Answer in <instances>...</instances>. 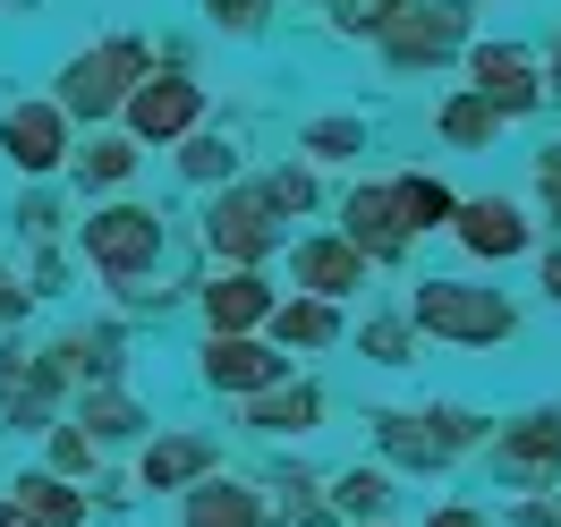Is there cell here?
I'll return each mask as SVG.
<instances>
[{
  "label": "cell",
  "instance_id": "5bb4252c",
  "mask_svg": "<svg viewBox=\"0 0 561 527\" xmlns=\"http://www.w3.org/2000/svg\"><path fill=\"white\" fill-rule=\"evenodd\" d=\"M280 375H298V366H289L264 332H239V341H230V332H205V341H196V383H205L213 400H230V409L255 400V391H273Z\"/></svg>",
  "mask_w": 561,
  "mask_h": 527
},
{
  "label": "cell",
  "instance_id": "4fadbf2b",
  "mask_svg": "<svg viewBox=\"0 0 561 527\" xmlns=\"http://www.w3.org/2000/svg\"><path fill=\"white\" fill-rule=\"evenodd\" d=\"M332 213H341L332 230H341V239H350L357 255H366V273H400V264L417 255L409 221H400V205H391V179H350Z\"/></svg>",
  "mask_w": 561,
  "mask_h": 527
},
{
  "label": "cell",
  "instance_id": "7bdbcfd3",
  "mask_svg": "<svg viewBox=\"0 0 561 527\" xmlns=\"http://www.w3.org/2000/svg\"><path fill=\"white\" fill-rule=\"evenodd\" d=\"M128 502H137V485H128V477H103V493H94V511H128Z\"/></svg>",
  "mask_w": 561,
  "mask_h": 527
},
{
  "label": "cell",
  "instance_id": "603a6c76",
  "mask_svg": "<svg viewBox=\"0 0 561 527\" xmlns=\"http://www.w3.org/2000/svg\"><path fill=\"white\" fill-rule=\"evenodd\" d=\"M323 502H332V527L400 519V477H391L383 459H357V468H332V477H323Z\"/></svg>",
  "mask_w": 561,
  "mask_h": 527
},
{
  "label": "cell",
  "instance_id": "e0dca14e",
  "mask_svg": "<svg viewBox=\"0 0 561 527\" xmlns=\"http://www.w3.org/2000/svg\"><path fill=\"white\" fill-rule=\"evenodd\" d=\"M280 264H289V289H298V298H323V307H350V298H366V282H375L366 255H357L341 230H298Z\"/></svg>",
  "mask_w": 561,
  "mask_h": 527
},
{
  "label": "cell",
  "instance_id": "4316f807",
  "mask_svg": "<svg viewBox=\"0 0 561 527\" xmlns=\"http://www.w3.org/2000/svg\"><path fill=\"white\" fill-rule=\"evenodd\" d=\"M255 485L273 493V519L280 527H332V502H323V477H316V468H298V459H264V468H255Z\"/></svg>",
  "mask_w": 561,
  "mask_h": 527
},
{
  "label": "cell",
  "instance_id": "ac0fdd59",
  "mask_svg": "<svg viewBox=\"0 0 561 527\" xmlns=\"http://www.w3.org/2000/svg\"><path fill=\"white\" fill-rule=\"evenodd\" d=\"M137 171H145V145L128 137V128H85L77 153H69V171H60V187L111 205V196H137Z\"/></svg>",
  "mask_w": 561,
  "mask_h": 527
},
{
  "label": "cell",
  "instance_id": "ffe728a7",
  "mask_svg": "<svg viewBox=\"0 0 561 527\" xmlns=\"http://www.w3.org/2000/svg\"><path fill=\"white\" fill-rule=\"evenodd\" d=\"M69 425L111 459V451H137V443H145L162 417L137 400V383H103V391H77V400H69Z\"/></svg>",
  "mask_w": 561,
  "mask_h": 527
},
{
  "label": "cell",
  "instance_id": "3957f363",
  "mask_svg": "<svg viewBox=\"0 0 561 527\" xmlns=\"http://www.w3.org/2000/svg\"><path fill=\"white\" fill-rule=\"evenodd\" d=\"M145 77H153V43L111 26V35L77 43L69 60L51 69V103H60V119H69L77 137L85 128H119V111H128V94H137Z\"/></svg>",
  "mask_w": 561,
  "mask_h": 527
},
{
  "label": "cell",
  "instance_id": "277c9868",
  "mask_svg": "<svg viewBox=\"0 0 561 527\" xmlns=\"http://www.w3.org/2000/svg\"><path fill=\"white\" fill-rule=\"evenodd\" d=\"M196 239H205L213 273H264V264H280V255H289V239H298V230L264 205V187H255V179H239V187L205 196Z\"/></svg>",
  "mask_w": 561,
  "mask_h": 527
},
{
  "label": "cell",
  "instance_id": "ee69618b",
  "mask_svg": "<svg viewBox=\"0 0 561 527\" xmlns=\"http://www.w3.org/2000/svg\"><path fill=\"white\" fill-rule=\"evenodd\" d=\"M0 527H35V519H26V511H18V502H9V493H0Z\"/></svg>",
  "mask_w": 561,
  "mask_h": 527
},
{
  "label": "cell",
  "instance_id": "f6af8a7d",
  "mask_svg": "<svg viewBox=\"0 0 561 527\" xmlns=\"http://www.w3.org/2000/svg\"><path fill=\"white\" fill-rule=\"evenodd\" d=\"M0 9H9V18H26V9H43V0H0Z\"/></svg>",
  "mask_w": 561,
  "mask_h": 527
},
{
  "label": "cell",
  "instance_id": "f1b7e54d",
  "mask_svg": "<svg viewBox=\"0 0 561 527\" xmlns=\"http://www.w3.org/2000/svg\"><path fill=\"white\" fill-rule=\"evenodd\" d=\"M391 205H400V221H409V239H434V230H451L459 187L443 171H391Z\"/></svg>",
  "mask_w": 561,
  "mask_h": 527
},
{
  "label": "cell",
  "instance_id": "4dcf8cb0",
  "mask_svg": "<svg viewBox=\"0 0 561 527\" xmlns=\"http://www.w3.org/2000/svg\"><path fill=\"white\" fill-rule=\"evenodd\" d=\"M434 145H451V153H493V145H502V119H493L468 85H451V94L434 103Z\"/></svg>",
  "mask_w": 561,
  "mask_h": 527
},
{
  "label": "cell",
  "instance_id": "836d02e7",
  "mask_svg": "<svg viewBox=\"0 0 561 527\" xmlns=\"http://www.w3.org/2000/svg\"><path fill=\"white\" fill-rule=\"evenodd\" d=\"M196 18H205L213 43H264L280 18V0H196Z\"/></svg>",
  "mask_w": 561,
  "mask_h": 527
},
{
  "label": "cell",
  "instance_id": "9c48e42d",
  "mask_svg": "<svg viewBox=\"0 0 561 527\" xmlns=\"http://www.w3.org/2000/svg\"><path fill=\"white\" fill-rule=\"evenodd\" d=\"M119 128H128L145 153H171V145H187L196 128H213V85L205 77H179V69H153L137 94H128Z\"/></svg>",
  "mask_w": 561,
  "mask_h": 527
},
{
  "label": "cell",
  "instance_id": "52a82bcc",
  "mask_svg": "<svg viewBox=\"0 0 561 527\" xmlns=\"http://www.w3.org/2000/svg\"><path fill=\"white\" fill-rule=\"evenodd\" d=\"M459 69H468V94H477L502 128H527L536 111H553L545 103V60H536V43H519V35H477Z\"/></svg>",
  "mask_w": 561,
  "mask_h": 527
},
{
  "label": "cell",
  "instance_id": "f546056e",
  "mask_svg": "<svg viewBox=\"0 0 561 527\" xmlns=\"http://www.w3.org/2000/svg\"><path fill=\"white\" fill-rule=\"evenodd\" d=\"M350 350L366 357V366H391V375H400V366L425 357V341H417V323L400 316V307H366V316L350 323Z\"/></svg>",
  "mask_w": 561,
  "mask_h": 527
},
{
  "label": "cell",
  "instance_id": "e575fe53",
  "mask_svg": "<svg viewBox=\"0 0 561 527\" xmlns=\"http://www.w3.org/2000/svg\"><path fill=\"white\" fill-rule=\"evenodd\" d=\"M43 468H51L60 485H85V493H94V477H103V451H94V443H85L69 417H60L51 434H43Z\"/></svg>",
  "mask_w": 561,
  "mask_h": 527
},
{
  "label": "cell",
  "instance_id": "bcb514c9",
  "mask_svg": "<svg viewBox=\"0 0 561 527\" xmlns=\"http://www.w3.org/2000/svg\"><path fill=\"white\" fill-rule=\"evenodd\" d=\"M307 9H332V0H307Z\"/></svg>",
  "mask_w": 561,
  "mask_h": 527
},
{
  "label": "cell",
  "instance_id": "d4e9b609",
  "mask_svg": "<svg viewBox=\"0 0 561 527\" xmlns=\"http://www.w3.org/2000/svg\"><path fill=\"white\" fill-rule=\"evenodd\" d=\"M171 171L196 187V196H221V187H239L247 179V145L230 128H196L187 145H171Z\"/></svg>",
  "mask_w": 561,
  "mask_h": 527
},
{
  "label": "cell",
  "instance_id": "8992f818",
  "mask_svg": "<svg viewBox=\"0 0 561 527\" xmlns=\"http://www.w3.org/2000/svg\"><path fill=\"white\" fill-rule=\"evenodd\" d=\"M485 477L511 493V502L561 485V400H536V409H519V417H493Z\"/></svg>",
  "mask_w": 561,
  "mask_h": 527
},
{
  "label": "cell",
  "instance_id": "8fae6325",
  "mask_svg": "<svg viewBox=\"0 0 561 527\" xmlns=\"http://www.w3.org/2000/svg\"><path fill=\"white\" fill-rule=\"evenodd\" d=\"M213 468H221V434H213V425H153L137 451H128V485H137V502L145 493H153V502L171 493L179 502V493L205 485Z\"/></svg>",
  "mask_w": 561,
  "mask_h": 527
},
{
  "label": "cell",
  "instance_id": "5b68a950",
  "mask_svg": "<svg viewBox=\"0 0 561 527\" xmlns=\"http://www.w3.org/2000/svg\"><path fill=\"white\" fill-rule=\"evenodd\" d=\"M468 43H477V0H400L375 35V60L391 77H434L468 60Z\"/></svg>",
  "mask_w": 561,
  "mask_h": 527
},
{
  "label": "cell",
  "instance_id": "7a4b0ae2",
  "mask_svg": "<svg viewBox=\"0 0 561 527\" xmlns=\"http://www.w3.org/2000/svg\"><path fill=\"white\" fill-rule=\"evenodd\" d=\"M69 247H77V264H85L111 298H128V289H145L153 273H162V255H171V221H162V205H145V196H111V205L77 213Z\"/></svg>",
  "mask_w": 561,
  "mask_h": 527
},
{
  "label": "cell",
  "instance_id": "7dc6e473",
  "mask_svg": "<svg viewBox=\"0 0 561 527\" xmlns=\"http://www.w3.org/2000/svg\"><path fill=\"white\" fill-rule=\"evenodd\" d=\"M375 527H400V519H375Z\"/></svg>",
  "mask_w": 561,
  "mask_h": 527
},
{
  "label": "cell",
  "instance_id": "d6a6232c",
  "mask_svg": "<svg viewBox=\"0 0 561 527\" xmlns=\"http://www.w3.org/2000/svg\"><path fill=\"white\" fill-rule=\"evenodd\" d=\"M255 187H264V205H273L280 221H307V213L323 205V171H307L298 153H280L273 171H255Z\"/></svg>",
  "mask_w": 561,
  "mask_h": 527
},
{
  "label": "cell",
  "instance_id": "44dd1931",
  "mask_svg": "<svg viewBox=\"0 0 561 527\" xmlns=\"http://www.w3.org/2000/svg\"><path fill=\"white\" fill-rule=\"evenodd\" d=\"M179 527H280V519H273V493L247 468H213L196 493H179Z\"/></svg>",
  "mask_w": 561,
  "mask_h": 527
},
{
  "label": "cell",
  "instance_id": "60d3db41",
  "mask_svg": "<svg viewBox=\"0 0 561 527\" xmlns=\"http://www.w3.org/2000/svg\"><path fill=\"white\" fill-rule=\"evenodd\" d=\"M536 289H545V307H561V239L536 247Z\"/></svg>",
  "mask_w": 561,
  "mask_h": 527
},
{
  "label": "cell",
  "instance_id": "30bf717a",
  "mask_svg": "<svg viewBox=\"0 0 561 527\" xmlns=\"http://www.w3.org/2000/svg\"><path fill=\"white\" fill-rule=\"evenodd\" d=\"M69 153H77V128L60 119L51 94H9L0 103V162L26 179V187H51V179L69 171Z\"/></svg>",
  "mask_w": 561,
  "mask_h": 527
},
{
  "label": "cell",
  "instance_id": "f35d334b",
  "mask_svg": "<svg viewBox=\"0 0 561 527\" xmlns=\"http://www.w3.org/2000/svg\"><path fill=\"white\" fill-rule=\"evenodd\" d=\"M502 527H561V485H553V493H519V502H502Z\"/></svg>",
  "mask_w": 561,
  "mask_h": 527
},
{
  "label": "cell",
  "instance_id": "1f68e13d",
  "mask_svg": "<svg viewBox=\"0 0 561 527\" xmlns=\"http://www.w3.org/2000/svg\"><path fill=\"white\" fill-rule=\"evenodd\" d=\"M9 230H18L26 247H60V239L77 230V221H69V187H60V179H51V187H18Z\"/></svg>",
  "mask_w": 561,
  "mask_h": 527
},
{
  "label": "cell",
  "instance_id": "74e56055",
  "mask_svg": "<svg viewBox=\"0 0 561 527\" xmlns=\"http://www.w3.org/2000/svg\"><path fill=\"white\" fill-rule=\"evenodd\" d=\"M26 316H35V298H26V273H18V255L0 247V341H9V332H26Z\"/></svg>",
  "mask_w": 561,
  "mask_h": 527
},
{
  "label": "cell",
  "instance_id": "cb8c5ba5",
  "mask_svg": "<svg viewBox=\"0 0 561 527\" xmlns=\"http://www.w3.org/2000/svg\"><path fill=\"white\" fill-rule=\"evenodd\" d=\"M366 153H375L366 111H307V119H298V162H307V171H350Z\"/></svg>",
  "mask_w": 561,
  "mask_h": 527
},
{
  "label": "cell",
  "instance_id": "b9f144b4",
  "mask_svg": "<svg viewBox=\"0 0 561 527\" xmlns=\"http://www.w3.org/2000/svg\"><path fill=\"white\" fill-rule=\"evenodd\" d=\"M536 60H545V103H561V26L545 35V51H536Z\"/></svg>",
  "mask_w": 561,
  "mask_h": 527
},
{
  "label": "cell",
  "instance_id": "7c38bea8",
  "mask_svg": "<svg viewBox=\"0 0 561 527\" xmlns=\"http://www.w3.org/2000/svg\"><path fill=\"white\" fill-rule=\"evenodd\" d=\"M43 350V366H51V383L69 391H103V383H128V350H137V332L119 316H103V323H60L51 341H35Z\"/></svg>",
  "mask_w": 561,
  "mask_h": 527
},
{
  "label": "cell",
  "instance_id": "ab89813d",
  "mask_svg": "<svg viewBox=\"0 0 561 527\" xmlns=\"http://www.w3.org/2000/svg\"><path fill=\"white\" fill-rule=\"evenodd\" d=\"M417 527H502V519H493L485 502H459V493H443V502H425Z\"/></svg>",
  "mask_w": 561,
  "mask_h": 527
},
{
  "label": "cell",
  "instance_id": "484cf974",
  "mask_svg": "<svg viewBox=\"0 0 561 527\" xmlns=\"http://www.w3.org/2000/svg\"><path fill=\"white\" fill-rule=\"evenodd\" d=\"M366 434H375V451H383V468L400 477H451L443 459H434V434H425V417L417 409H366Z\"/></svg>",
  "mask_w": 561,
  "mask_h": 527
},
{
  "label": "cell",
  "instance_id": "8d00e7d4",
  "mask_svg": "<svg viewBox=\"0 0 561 527\" xmlns=\"http://www.w3.org/2000/svg\"><path fill=\"white\" fill-rule=\"evenodd\" d=\"M519 205H527V213H536V221H545V230L561 239V137L527 153V196H519Z\"/></svg>",
  "mask_w": 561,
  "mask_h": 527
},
{
  "label": "cell",
  "instance_id": "d590c367",
  "mask_svg": "<svg viewBox=\"0 0 561 527\" xmlns=\"http://www.w3.org/2000/svg\"><path fill=\"white\" fill-rule=\"evenodd\" d=\"M18 273H26V298L51 307V298H69V282H77V247L69 239H60V247H26V255H18Z\"/></svg>",
  "mask_w": 561,
  "mask_h": 527
},
{
  "label": "cell",
  "instance_id": "d6986e66",
  "mask_svg": "<svg viewBox=\"0 0 561 527\" xmlns=\"http://www.w3.org/2000/svg\"><path fill=\"white\" fill-rule=\"evenodd\" d=\"M187 307L205 316V332H264L273 323V307H280V289H273V273H196V289H187Z\"/></svg>",
  "mask_w": 561,
  "mask_h": 527
},
{
  "label": "cell",
  "instance_id": "2e32d148",
  "mask_svg": "<svg viewBox=\"0 0 561 527\" xmlns=\"http://www.w3.org/2000/svg\"><path fill=\"white\" fill-rule=\"evenodd\" d=\"M239 417V434H255V443H307V434H323V417H332V391H323V375H280L273 391H255V400H239L230 409Z\"/></svg>",
  "mask_w": 561,
  "mask_h": 527
},
{
  "label": "cell",
  "instance_id": "9a60e30c",
  "mask_svg": "<svg viewBox=\"0 0 561 527\" xmlns=\"http://www.w3.org/2000/svg\"><path fill=\"white\" fill-rule=\"evenodd\" d=\"M69 417V391L51 383V366H43L35 341H0V425L9 434H51V425Z\"/></svg>",
  "mask_w": 561,
  "mask_h": 527
},
{
  "label": "cell",
  "instance_id": "6da1fadb",
  "mask_svg": "<svg viewBox=\"0 0 561 527\" xmlns=\"http://www.w3.org/2000/svg\"><path fill=\"white\" fill-rule=\"evenodd\" d=\"M400 316L417 323V341H443V350H511L519 341V298L493 289L485 273H425L409 282Z\"/></svg>",
  "mask_w": 561,
  "mask_h": 527
},
{
  "label": "cell",
  "instance_id": "83f0119b",
  "mask_svg": "<svg viewBox=\"0 0 561 527\" xmlns=\"http://www.w3.org/2000/svg\"><path fill=\"white\" fill-rule=\"evenodd\" d=\"M9 502H18L35 527H85V519H94V493L60 485L51 468H18V477H9Z\"/></svg>",
  "mask_w": 561,
  "mask_h": 527
},
{
  "label": "cell",
  "instance_id": "ba28073f",
  "mask_svg": "<svg viewBox=\"0 0 561 527\" xmlns=\"http://www.w3.org/2000/svg\"><path fill=\"white\" fill-rule=\"evenodd\" d=\"M443 239H451L477 273H502V264H527V255H536V213H527L511 187H477V196H459Z\"/></svg>",
  "mask_w": 561,
  "mask_h": 527
},
{
  "label": "cell",
  "instance_id": "7402d4cb",
  "mask_svg": "<svg viewBox=\"0 0 561 527\" xmlns=\"http://www.w3.org/2000/svg\"><path fill=\"white\" fill-rule=\"evenodd\" d=\"M264 341H273L289 366H307V357H332L350 350V307H323V298H298V289H280L273 323H264Z\"/></svg>",
  "mask_w": 561,
  "mask_h": 527
}]
</instances>
